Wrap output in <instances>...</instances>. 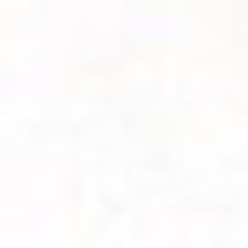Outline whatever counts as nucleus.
Listing matches in <instances>:
<instances>
[]
</instances>
